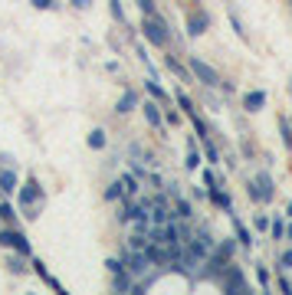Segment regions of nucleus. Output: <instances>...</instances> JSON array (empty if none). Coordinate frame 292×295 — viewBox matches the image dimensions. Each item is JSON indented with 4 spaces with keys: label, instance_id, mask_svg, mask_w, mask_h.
I'll list each match as a JSON object with an SVG mask.
<instances>
[{
    "label": "nucleus",
    "instance_id": "nucleus-1",
    "mask_svg": "<svg viewBox=\"0 0 292 295\" xmlns=\"http://www.w3.org/2000/svg\"><path fill=\"white\" fill-rule=\"evenodd\" d=\"M40 207H43V191H40V184L36 180H26V187L20 191V210H23V216H36L40 213Z\"/></svg>",
    "mask_w": 292,
    "mask_h": 295
},
{
    "label": "nucleus",
    "instance_id": "nucleus-2",
    "mask_svg": "<svg viewBox=\"0 0 292 295\" xmlns=\"http://www.w3.org/2000/svg\"><path fill=\"white\" fill-rule=\"evenodd\" d=\"M122 263H125V269H128L131 279H144L148 269H151V259L144 256V249H131V246L122 252Z\"/></svg>",
    "mask_w": 292,
    "mask_h": 295
},
{
    "label": "nucleus",
    "instance_id": "nucleus-3",
    "mask_svg": "<svg viewBox=\"0 0 292 295\" xmlns=\"http://www.w3.org/2000/svg\"><path fill=\"white\" fill-rule=\"evenodd\" d=\"M141 33H144V40H148L151 46H168V23H164L158 13L141 20Z\"/></svg>",
    "mask_w": 292,
    "mask_h": 295
},
{
    "label": "nucleus",
    "instance_id": "nucleus-4",
    "mask_svg": "<svg viewBox=\"0 0 292 295\" xmlns=\"http://www.w3.org/2000/svg\"><path fill=\"white\" fill-rule=\"evenodd\" d=\"M217 282L220 285H224V292H249V282H246V276H243V272H240V266H227V269H224V276H220L217 279Z\"/></svg>",
    "mask_w": 292,
    "mask_h": 295
},
{
    "label": "nucleus",
    "instance_id": "nucleus-5",
    "mask_svg": "<svg viewBox=\"0 0 292 295\" xmlns=\"http://www.w3.org/2000/svg\"><path fill=\"white\" fill-rule=\"evenodd\" d=\"M0 246H10L13 252H23L26 259L33 256V246H30V240H26L20 230H10V227H4L0 230Z\"/></svg>",
    "mask_w": 292,
    "mask_h": 295
},
{
    "label": "nucleus",
    "instance_id": "nucleus-6",
    "mask_svg": "<svg viewBox=\"0 0 292 295\" xmlns=\"http://www.w3.org/2000/svg\"><path fill=\"white\" fill-rule=\"evenodd\" d=\"M187 66H191V72H194V79H197V82H204V86H220V76L213 72V66H207L200 56H191Z\"/></svg>",
    "mask_w": 292,
    "mask_h": 295
},
{
    "label": "nucleus",
    "instance_id": "nucleus-7",
    "mask_svg": "<svg viewBox=\"0 0 292 295\" xmlns=\"http://www.w3.org/2000/svg\"><path fill=\"white\" fill-rule=\"evenodd\" d=\"M207 26H210V17H207L204 10L191 13V17H187V36H204Z\"/></svg>",
    "mask_w": 292,
    "mask_h": 295
},
{
    "label": "nucleus",
    "instance_id": "nucleus-8",
    "mask_svg": "<svg viewBox=\"0 0 292 295\" xmlns=\"http://www.w3.org/2000/svg\"><path fill=\"white\" fill-rule=\"evenodd\" d=\"M141 112H144V122H148L151 128H161V105H158L155 98H151V102H144Z\"/></svg>",
    "mask_w": 292,
    "mask_h": 295
},
{
    "label": "nucleus",
    "instance_id": "nucleus-9",
    "mask_svg": "<svg viewBox=\"0 0 292 295\" xmlns=\"http://www.w3.org/2000/svg\"><path fill=\"white\" fill-rule=\"evenodd\" d=\"M233 220V233H236V243L243 246V249H253V233H249V227H243L236 216H230Z\"/></svg>",
    "mask_w": 292,
    "mask_h": 295
},
{
    "label": "nucleus",
    "instance_id": "nucleus-10",
    "mask_svg": "<svg viewBox=\"0 0 292 295\" xmlns=\"http://www.w3.org/2000/svg\"><path fill=\"white\" fill-rule=\"evenodd\" d=\"M263 105H266V92H260V89H253V92L243 95V108L246 112H260Z\"/></svg>",
    "mask_w": 292,
    "mask_h": 295
},
{
    "label": "nucleus",
    "instance_id": "nucleus-11",
    "mask_svg": "<svg viewBox=\"0 0 292 295\" xmlns=\"http://www.w3.org/2000/svg\"><path fill=\"white\" fill-rule=\"evenodd\" d=\"M17 191V174L13 167H0V194H13Z\"/></svg>",
    "mask_w": 292,
    "mask_h": 295
},
{
    "label": "nucleus",
    "instance_id": "nucleus-12",
    "mask_svg": "<svg viewBox=\"0 0 292 295\" xmlns=\"http://www.w3.org/2000/svg\"><path fill=\"white\" fill-rule=\"evenodd\" d=\"M112 289L115 292H131V289H135V279L128 276V269H122V272L112 276Z\"/></svg>",
    "mask_w": 292,
    "mask_h": 295
},
{
    "label": "nucleus",
    "instance_id": "nucleus-13",
    "mask_svg": "<svg viewBox=\"0 0 292 295\" xmlns=\"http://www.w3.org/2000/svg\"><path fill=\"white\" fill-rule=\"evenodd\" d=\"M210 200L217 203L220 210H227V213H233V200H230V194H227V191H220V187H210Z\"/></svg>",
    "mask_w": 292,
    "mask_h": 295
},
{
    "label": "nucleus",
    "instance_id": "nucleus-14",
    "mask_svg": "<svg viewBox=\"0 0 292 295\" xmlns=\"http://www.w3.org/2000/svg\"><path fill=\"white\" fill-rule=\"evenodd\" d=\"M144 89H148V95H151V98H155V102H158V105H168V92H164V86H161V82H155V79H148V82H144Z\"/></svg>",
    "mask_w": 292,
    "mask_h": 295
},
{
    "label": "nucleus",
    "instance_id": "nucleus-15",
    "mask_svg": "<svg viewBox=\"0 0 292 295\" xmlns=\"http://www.w3.org/2000/svg\"><path fill=\"white\" fill-rule=\"evenodd\" d=\"M256 187H260V194H263V200H273V194H276V187H273V177H269V174H260V177H256Z\"/></svg>",
    "mask_w": 292,
    "mask_h": 295
},
{
    "label": "nucleus",
    "instance_id": "nucleus-16",
    "mask_svg": "<svg viewBox=\"0 0 292 295\" xmlns=\"http://www.w3.org/2000/svg\"><path fill=\"white\" fill-rule=\"evenodd\" d=\"M138 105V98H135V92H122V98H118V105H115V112L118 115H128L131 108Z\"/></svg>",
    "mask_w": 292,
    "mask_h": 295
},
{
    "label": "nucleus",
    "instance_id": "nucleus-17",
    "mask_svg": "<svg viewBox=\"0 0 292 295\" xmlns=\"http://www.w3.org/2000/svg\"><path fill=\"white\" fill-rule=\"evenodd\" d=\"M164 62H168V69H171V72H177V76H180V79H184V82H194V72H191V69H184V66H180V62L174 59V56H168V59H164Z\"/></svg>",
    "mask_w": 292,
    "mask_h": 295
},
{
    "label": "nucleus",
    "instance_id": "nucleus-18",
    "mask_svg": "<svg viewBox=\"0 0 292 295\" xmlns=\"http://www.w3.org/2000/svg\"><path fill=\"white\" fill-rule=\"evenodd\" d=\"M148 243H151V236L144 233V230H135V233L128 236V246H131V249H144Z\"/></svg>",
    "mask_w": 292,
    "mask_h": 295
},
{
    "label": "nucleus",
    "instance_id": "nucleus-19",
    "mask_svg": "<svg viewBox=\"0 0 292 295\" xmlns=\"http://www.w3.org/2000/svg\"><path fill=\"white\" fill-rule=\"evenodd\" d=\"M89 148H92V151H102V148H105V131L102 128L89 131Z\"/></svg>",
    "mask_w": 292,
    "mask_h": 295
},
{
    "label": "nucleus",
    "instance_id": "nucleus-20",
    "mask_svg": "<svg viewBox=\"0 0 292 295\" xmlns=\"http://www.w3.org/2000/svg\"><path fill=\"white\" fill-rule=\"evenodd\" d=\"M23 252H13V256H7V269H10V272H23L26 269V266H23Z\"/></svg>",
    "mask_w": 292,
    "mask_h": 295
},
{
    "label": "nucleus",
    "instance_id": "nucleus-21",
    "mask_svg": "<svg viewBox=\"0 0 292 295\" xmlns=\"http://www.w3.org/2000/svg\"><path fill=\"white\" fill-rule=\"evenodd\" d=\"M122 197H125V191H122V180H115V184H108V187H105V200H108V203L122 200Z\"/></svg>",
    "mask_w": 292,
    "mask_h": 295
},
{
    "label": "nucleus",
    "instance_id": "nucleus-22",
    "mask_svg": "<svg viewBox=\"0 0 292 295\" xmlns=\"http://www.w3.org/2000/svg\"><path fill=\"white\" fill-rule=\"evenodd\" d=\"M184 164H187V171H197V167H200V151L194 148V141H191V151H187V161H184Z\"/></svg>",
    "mask_w": 292,
    "mask_h": 295
},
{
    "label": "nucleus",
    "instance_id": "nucleus-23",
    "mask_svg": "<svg viewBox=\"0 0 292 295\" xmlns=\"http://www.w3.org/2000/svg\"><path fill=\"white\" fill-rule=\"evenodd\" d=\"M122 191L125 194H135L138 191V174H122Z\"/></svg>",
    "mask_w": 292,
    "mask_h": 295
},
{
    "label": "nucleus",
    "instance_id": "nucleus-24",
    "mask_svg": "<svg viewBox=\"0 0 292 295\" xmlns=\"http://www.w3.org/2000/svg\"><path fill=\"white\" fill-rule=\"evenodd\" d=\"M174 98H177V108H184V112H187V118H191V115H197V112H194V102L187 98V92H177Z\"/></svg>",
    "mask_w": 292,
    "mask_h": 295
},
{
    "label": "nucleus",
    "instance_id": "nucleus-25",
    "mask_svg": "<svg viewBox=\"0 0 292 295\" xmlns=\"http://www.w3.org/2000/svg\"><path fill=\"white\" fill-rule=\"evenodd\" d=\"M269 233H273V240H286V223H282V220H269Z\"/></svg>",
    "mask_w": 292,
    "mask_h": 295
},
{
    "label": "nucleus",
    "instance_id": "nucleus-26",
    "mask_svg": "<svg viewBox=\"0 0 292 295\" xmlns=\"http://www.w3.org/2000/svg\"><path fill=\"white\" fill-rule=\"evenodd\" d=\"M191 213H194V207L187 200H177V210H174V216L177 220H191Z\"/></svg>",
    "mask_w": 292,
    "mask_h": 295
},
{
    "label": "nucleus",
    "instance_id": "nucleus-27",
    "mask_svg": "<svg viewBox=\"0 0 292 295\" xmlns=\"http://www.w3.org/2000/svg\"><path fill=\"white\" fill-rule=\"evenodd\" d=\"M256 279H260V285H263V289H269V282H273V276H269V269H266V266H256Z\"/></svg>",
    "mask_w": 292,
    "mask_h": 295
},
{
    "label": "nucleus",
    "instance_id": "nucleus-28",
    "mask_svg": "<svg viewBox=\"0 0 292 295\" xmlns=\"http://www.w3.org/2000/svg\"><path fill=\"white\" fill-rule=\"evenodd\" d=\"M279 131H282V144L292 148V128H289V122H286V118H279Z\"/></svg>",
    "mask_w": 292,
    "mask_h": 295
},
{
    "label": "nucleus",
    "instance_id": "nucleus-29",
    "mask_svg": "<svg viewBox=\"0 0 292 295\" xmlns=\"http://www.w3.org/2000/svg\"><path fill=\"white\" fill-rule=\"evenodd\" d=\"M108 10H112V17L118 23H125V10H122V0H108Z\"/></svg>",
    "mask_w": 292,
    "mask_h": 295
},
{
    "label": "nucleus",
    "instance_id": "nucleus-30",
    "mask_svg": "<svg viewBox=\"0 0 292 295\" xmlns=\"http://www.w3.org/2000/svg\"><path fill=\"white\" fill-rule=\"evenodd\" d=\"M204 158L210 161V164H217V161H220V151H217V148H213L210 141H204Z\"/></svg>",
    "mask_w": 292,
    "mask_h": 295
},
{
    "label": "nucleus",
    "instance_id": "nucleus-31",
    "mask_svg": "<svg viewBox=\"0 0 292 295\" xmlns=\"http://www.w3.org/2000/svg\"><path fill=\"white\" fill-rule=\"evenodd\" d=\"M138 10H141L144 17H155V0H138Z\"/></svg>",
    "mask_w": 292,
    "mask_h": 295
},
{
    "label": "nucleus",
    "instance_id": "nucleus-32",
    "mask_svg": "<svg viewBox=\"0 0 292 295\" xmlns=\"http://www.w3.org/2000/svg\"><path fill=\"white\" fill-rule=\"evenodd\" d=\"M30 263H33V269H36V276H40V279H46V282H50V272H46V266L40 263V259H33V256H30Z\"/></svg>",
    "mask_w": 292,
    "mask_h": 295
},
{
    "label": "nucleus",
    "instance_id": "nucleus-33",
    "mask_svg": "<svg viewBox=\"0 0 292 295\" xmlns=\"http://www.w3.org/2000/svg\"><path fill=\"white\" fill-rule=\"evenodd\" d=\"M253 227L260 230V233H269V216H263V213H260V216L253 220Z\"/></svg>",
    "mask_w": 292,
    "mask_h": 295
},
{
    "label": "nucleus",
    "instance_id": "nucleus-34",
    "mask_svg": "<svg viewBox=\"0 0 292 295\" xmlns=\"http://www.w3.org/2000/svg\"><path fill=\"white\" fill-rule=\"evenodd\" d=\"M0 220H13V207L7 200H0Z\"/></svg>",
    "mask_w": 292,
    "mask_h": 295
},
{
    "label": "nucleus",
    "instance_id": "nucleus-35",
    "mask_svg": "<svg viewBox=\"0 0 292 295\" xmlns=\"http://www.w3.org/2000/svg\"><path fill=\"white\" fill-rule=\"evenodd\" d=\"M105 266H108V272H112V276L125 269V263H122V259H105Z\"/></svg>",
    "mask_w": 292,
    "mask_h": 295
},
{
    "label": "nucleus",
    "instance_id": "nucleus-36",
    "mask_svg": "<svg viewBox=\"0 0 292 295\" xmlns=\"http://www.w3.org/2000/svg\"><path fill=\"white\" fill-rule=\"evenodd\" d=\"M33 7H36V10H53V7H56V0H30Z\"/></svg>",
    "mask_w": 292,
    "mask_h": 295
},
{
    "label": "nucleus",
    "instance_id": "nucleus-37",
    "mask_svg": "<svg viewBox=\"0 0 292 295\" xmlns=\"http://www.w3.org/2000/svg\"><path fill=\"white\" fill-rule=\"evenodd\" d=\"M230 23H233V33H236V36H246V33H243V26H240V17H236V13H230Z\"/></svg>",
    "mask_w": 292,
    "mask_h": 295
},
{
    "label": "nucleus",
    "instance_id": "nucleus-38",
    "mask_svg": "<svg viewBox=\"0 0 292 295\" xmlns=\"http://www.w3.org/2000/svg\"><path fill=\"white\" fill-rule=\"evenodd\" d=\"M246 194L253 197V200H263V194H260V187H256V180H249V184H246Z\"/></svg>",
    "mask_w": 292,
    "mask_h": 295
},
{
    "label": "nucleus",
    "instance_id": "nucleus-39",
    "mask_svg": "<svg viewBox=\"0 0 292 295\" xmlns=\"http://www.w3.org/2000/svg\"><path fill=\"white\" fill-rule=\"evenodd\" d=\"M204 187H217V177H213V171H204Z\"/></svg>",
    "mask_w": 292,
    "mask_h": 295
},
{
    "label": "nucleus",
    "instance_id": "nucleus-40",
    "mask_svg": "<svg viewBox=\"0 0 292 295\" xmlns=\"http://www.w3.org/2000/svg\"><path fill=\"white\" fill-rule=\"evenodd\" d=\"M279 263H282V269H292V249H289V252H282Z\"/></svg>",
    "mask_w": 292,
    "mask_h": 295
},
{
    "label": "nucleus",
    "instance_id": "nucleus-41",
    "mask_svg": "<svg viewBox=\"0 0 292 295\" xmlns=\"http://www.w3.org/2000/svg\"><path fill=\"white\" fill-rule=\"evenodd\" d=\"M89 4H92V0H72V7H76V10H86Z\"/></svg>",
    "mask_w": 292,
    "mask_h": 295
},
{
    "label": "nucleus",
    "instance_id": "nucleus-42",
    "mask_svg": "<svg viewBox=\"0 0 292 295\" xmlns=\"http://www.w3.org/2000/svg\"><path fill=\"white\" fill-rule=\"evenodd\" d=\"M286 216H289V220H292V200L286 203Z\"/></svg>",
    "mask_w": 292,
    "mask_h": 295
},
{
    "label": "nucleus",
    "instance_id": "nucleus-43",
    "mask_svg": "<svg viewBox=\"0 0 292 295\" xmlns=\"http://www.w3.org/2000/svg\"><path fill=\"white\" fill-rule=\"evenodd\" d=\"M286 240H292V220H289V227H286Z\"/></svg>",
    "mask_w": 292,
    "mask_h": 295
}]
</instances>
